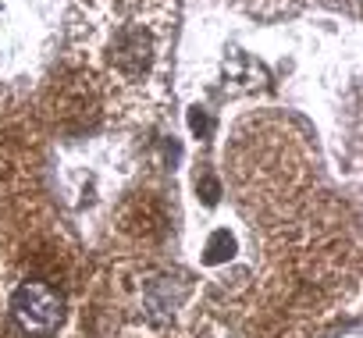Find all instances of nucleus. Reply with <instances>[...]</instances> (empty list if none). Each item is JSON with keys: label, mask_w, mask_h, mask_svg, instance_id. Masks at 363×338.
<instances>
[{"label": "nucleus", "mask_w": 363, "mask_h": 338, "mask_svg": "<svg viewBox=\"0 0 363 338\" xmlns=\"http://www.w3.org/2000/svg\"><path fill=\"white\" fill-rule=\"evenodd\" d=\"M11 313L18 327L33 338H47L61 327L65 320V295L43 281H26L11 295Z\"/></svg>", "instance_id": "f257e3e1"}, {"label": "nucleus", "mask_w": 363, "mask_h": 338, "mask_svg": "<svg viewBox=\"0 0 363 338\" xmlns=\"http://www.w3.org/2000/svg\"><path fill=\"white\" fill-rule=\"evenodd\" d=\"M193 128H196V132H200V128H207V118H203L200 111H193Z\"/></svg>", "instance_id": "7ed1b4c3"}, {"label": "nucleus", "mask_w": 363, "mask_h": 338, "mask_svg": "<svg viewBox=\"0 0 363 338\" xmlns=\"http://www.w3.org/2000/svg\"><path fill=\"white\" fill-rule=\"evenodd\" d=\"M232 253H235V239L221 228V232H214V235H211L203 260H207V264H225V260H232Z\"/></svg>", "instance_id": "f03ea898"}]
</instances>
